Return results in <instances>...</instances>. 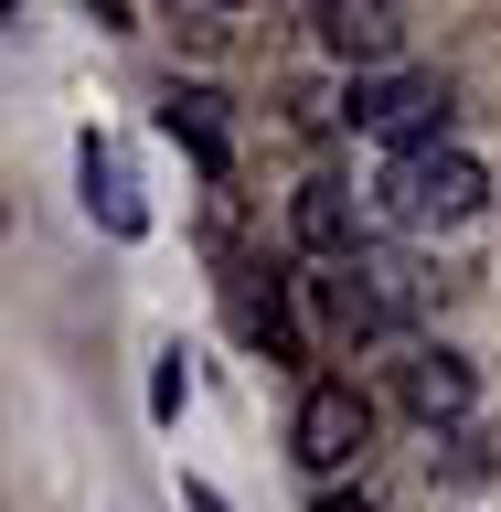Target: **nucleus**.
Instances as JSON below:
<instances>
[{
    "label": "nucleus",
    "instance_id": "obj_1",
    "mask_svg": "<svg viewBox=\"0 0 501 512\" xmlns=\"http://www.w3.org/2000/svg\"><path fill=\"white\" fill-rule=\"evenodd\" d=\"M480 203H491V171H480L459 139H427V150L384 160V214L406 224V235H448V224H470Z\"/></svg>",
    "mask_w": 501,
    "mask_h": 512
},
{
    "label": "nucleus",
    "instance_id": "obj_2",
    "mask_svg": "<svg viewBox=\"0 0 501 512\" xmlns=\"http://www.w3.org/2000/svg\"><path fill=\"white\" fill-rule=\"evenodd\" d=\"M288 438H299V470L310 480H342L352 459H363V438H374V406H363L342 374H320L310 395H299V427H288Z\"/></svg>",
    "mask_w": 501,
    "mask_h": 512
},
{
    "label": "nucleus",
    "instance_id": "obj_3",
    "mask_svg": "<svg viewBox=\"0 0 501 512\" xmlns=\"http://www.w3.org/2000/svg\"><path fill=\"white\" fill-rule=\"evenodd\" d=\"M352 128H374V139H395V150H427V139H448V86H438V75L352 86Z\"/></svg>",
    "mask_w": 501,
    "mask_h": 512
},
{
    "label": "nucleus",
    "instance_id": "obj_4",
    "mask_svg": "<svg viewBox=\"0 0 501 512\" xmlns=\"http://www.w3.org/2000/svg\"><path fill=\"white\" fill-rule=\"evenodd\" d=\"M75 182H86V214L107 224V235H118V246H139V235H150V203H139V171H128V150L118 139H75Z\"/></svg>",
    "mask_w": 501,
    "mask_h": 512
},
{
    "label": "nucleus",
    "instance_id": "obj_5",
    "mask_svg": "<svg viewBox=\"0 0 501 512\" xmlns=\"http://www.w3.org/2000/svg\"><path fill=\"white\" fill-rule=\"evenodd\" d=\"M288 235H299L310 256H331V267H352V256H363V203H352V182H331V171H320V182H299Z\"/></svg>",
    "mask_w": 501,
    "mask_h": 512
},
{
    "label": "nucleus",
    "instance_id": "obj_6",
    "mask_svg": "<svg viewBox=\"0 0 501 512\" xmlns=\"http://www.w3.org/2000/svg\"><path fill=\"white\" fill-rule=\"evenodd\" d=\"M310 22H320V43L342 64H395L406 54V11H395V0H320Z\"/></svg>",
    "mask_w": 501,
    "mask_h": 512
},
{
    "label": "nucleus",
    "instance_id": "obj_7",
    "mask_svg": "<svg viewBox=\"0 0 501 512\" xmlns=\"http://www.w3.org/2000/svg\"><path fill=\"white\" fill-rule=\"evenodd\" d=\"M160 128H171L192 160H203V182H224V171H235V139H224V96L171 86V96H160Z\"/></svg>",
    "mask_w": 501,
    "mask_h": 512
},
{
    "label": "nucleus",
    "instance_id": "obj_8",
    "mask_svg": "<svg viewBox=\"0 0 501 512\" xmlns=\"http://www.w3.org/2000/svg\"><path fill=\"white\" fill-rule=\"evenodd\" d=\"M470 395H480V384H470V363H459V352H416V363H406V406L427 416V427H459V416H470Z\"/></svg>",
    "mask_w": 501,
    "mask_h": 512
},
{
    "label": "nucleus",
    "instance_id": "obj_9",
    "mask_svg": "<svg viewBox=\"0 0 501 512\" xmlns=\"http://www.w3.org/2000/svg\"><path fill=\"white\" fill-rule=\"evenodd\" d=\"M182 395H192V374H182V352H160V374H150V416L171 427L182 416Z\"/></svg>",
    "mask_w": 501,
    "mask_h": 512
},
{
    "label": "nucleus",
    "instance_id": "obj_10",
    "mask_svg": "<svg viewBox=\"0 0 501 512\" xmlns=\"http://www.w3.org/2000/svg\"><path fill=\"white\" fill-rule=\"evenodd\" d=\"M320 512H374V502H363V491H352V502H320Z\"/></svg>",
    "mask_w": 501,
    "mask_h": 512
}]
</instances>
